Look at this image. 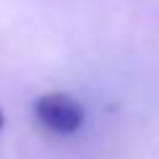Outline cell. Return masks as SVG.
<instances>
[{"mask_svg": "<svg viewBox=\"0 0 159 159\" xmlns=\"http://www.w3.org/2000/svg\"><path fill=\"white\" fill-rule=\"evenodd\" d=\"M34 115L42 128L57 136H70L84 125V107L70 94H60V91L39 97L34 104Z\"/></svg>", "mask_w": 159, "mask_h": 159, "instance_id": "cell-1", "label": "cell"}, {"mask_svg": "<svg viewBox=\"0 0 159 159\" xmlns=\"http://www.w3.org/2000/svg\"><path fill=\"white\" fill-rule=\"evenodd\" d=\"M3 125H5V115H3V110H0V130H3Z\"/></svg>", "mask_w": 159, "mask_h": 159, "instance_id": "cell-2", "label": "cell"}]
</instances>
